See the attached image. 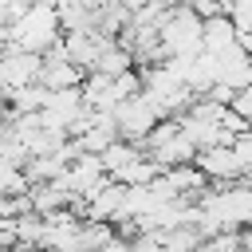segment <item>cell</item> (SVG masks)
Masks as SVG:
<instances>
[{"mask_svg": "<svg viewBox=\"0 0 252 252\" xmlns=\"http://www.w3.org/2000/svg\"><path fill=\"white\" fill-rule=\"evenodd\" d=\"M59 12L51 4H32L12 28H8V43L20 47V51H35L43 55L51 43H59Z\"/></svg>", "mask_w": 252, "mask_h": 252, "instance_id": "obj_1", "label": "cell"}, {"mask_svg": "<svg viewBox=\"0 0 252 252\" xmlns=\"http://www.w3.org/2000/svg\"><path fill=\"white\" fill-rule=\"evenodd\" d=\"M201 16L185 4L177 8H165L161 24H158V35H161V51L165 59H193L201 51Z\"/></svg>", "mask_w": 252, "mask_h": 252, "instance_id": "obj_2", "label": "cell"}, {"mask_svg": "<svg viewBox=\"0 0 252 252\" xmlns=\"http://www.w3.org/2000/svg\"><path fill=\"white\" fill-rule=\"evenodd\" d=\"M110 118H114V130H118L122 142L142 146V142L150 138V130H154L161 118H169V114H161L146 94H134V98H122V102L110 110Z\"/></svg>", "mask_w": 252, "mask_h": 252, "instance_id": "obj_3", "label": "cell"}, {"mask_svg": "<svg viewBox=\"0 0 252 252\" xmlns=\"http://www.w3.org/2000/svg\"><path fill=\"white\" fill-rule=\"evenodd\" d=\"M193 165L205 173V181H209V185H232V181H240V177H244V169H240V161H236L232 146H209V150H197Z\"/></svg>", "mask_w": 252, "mask_h": 252, "instance_id": "obj_4", "label": "cell"}, {"mask_svg": "<svg viewBox=\"0 0 252 252\" xmlns=\"http://www.w3.org/2000/svg\"><path fill=\"white\" fill-rule=\"evenodd\" d=\"M236 43V28H232V20L220 12V16H209L205 24H201V51L205 55H220V51H228Z\"/></svg>", "mask_w": 252, "mask_h": 252, "instance_id": "obj_5", "label": "cell"}, {"mask_svg": "<svg viewBox=\"0 0 252 252\" xmlns=\"http://www.w3.org/2000/svg\"><path fill=\"white\" fill-rule=\"evenodd\" d=\"M232 154H236V161H240L244 177H252V134H248V130L232 138Z\"/></svg>", "mask_w": 252, "mask_h": 252, "instance_id": "obj_6", "label": "cell"}, {"mask_svg": "<svg viewBox=\"0 0 252 252\" xmlns=\"http://www.w3.org/2000/svg\"><path fill=\"white\" fill-rule=\"evenodd\" d=\"M228 110H232V114H240L244 122H252V83H248V87H240V91L232 94Z\"/></svg>", "mask_w": 252, "mask_h": 252, "instance_id": "obj_7", "label": "cell"}, {"mask_svg": "<svg viewBox=\"0 0 252 252\" xmlns=\"http://www.w3.org/2000/svg\"><path fill=\"white\" fill-rule=\"evenodd\" d=\"M248 134H252V122H248Z\"/></svg>", "mask_w": 252, "mask_h": 252, "instance_id": "obj_8", "label": "cell"}]
</instances>
